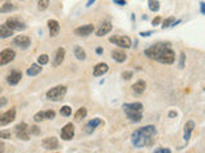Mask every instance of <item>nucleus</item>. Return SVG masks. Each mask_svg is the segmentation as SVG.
Masks as SVG:
<instances>
[{
    "label": "nucleus",
    "mask_w": 205,
    "mask_h": 153,
    "mask_svg": "<svg viewBox=\"0 0 205 153\" xmlns=\"http://www.w3.org/2000/svg\"><path fill=\"white\" fill-rule=\"evenodd\" d=\"M60 114L63 115V116H69V115L72 114V107H69V106H63L60 108Z\"/></svg>",
    "instance_id": "33"
},
{
    "label": "nucleus",
    "mask_w": 205,
    "mask_h": 153,
    "mask_svg": "<svg viewBox=\"0 0 205 153\" xmlns=\"http://www.w3.org/2000/svg\"><path fill=\"white\" fill-rule=\"evenodd\" d=\"M34 120L36 123H40V121H44L45 120V112L44 111H40V112H37L35 116H34Z\"/></svg>",
    "instance_id": "30"
},
{
    "label": "nucleus",
    "mask_w": 205,
    "mask_h": 153,
    "mask_svg": "<svg viewBox=\"0 0 205 153\" xmlns=\"http://www.w3.org/2000/svg\"><path fill=\"white\" fill-rule=\"evenodd\" d=\"M154 153H171L169 148H158L156 151H154Z\"/></svg>",
    "instance_id": "39"
},
{
    "label": "nucleus",
    "mask_w": 205,
    "mask_h": 153,
    "mask_svg": "<svg viewBox=\"0 0 205 153\" xmlns=\"http://www.w3.org/2000/svg\"><path fill=\"white\" fill-rule=\"evenodd\" d=\"M194 128H195V123H194L192 120H190V121H187L185 124V128H183V139H185V142L190 140V136H191Z\"/></svg>",
    "instance_id": "16"
},
{
    "label": "nucleus",
    "mask_w": 205,
    "mask_h": 153,
    "mask_svg": "<svg viewBox=\"0 0 205 153\" xmlns=\"http://www.w3.org/2000/svg\"><path fill=\"white\" fill-rule=\"evenodd\" d=\"M14 43L22 48H27L31 45V38L28 36H17L14 38Z\"/></svg>",
    "instance_id": "14"
},
{
    "label": "nucleus",
    "mask_w": 205,
    "mask_h": 153,
    "mask_svg": "<svg viewBox=\"0 0 205 153\" xmlns=\"http://www.w3.org/2000/svg\"><path fill=\"white\" fill-rule=\"evenodd\" d=\"M200 13H201V14H205V3H204V2L200 3Z\"/></svg>",
    "instance_id": "44"
},
{
    "label": "nucleus",
    "mask_w": 205,
    "mask_h": 153,
    "mask_svg": "<svg viewBox=\"0 0 205 153\" xmlns=\"http://www.w3.org/2000/svg\"><path fill=\"white\" fill-rule=\"evenodd\" d=\"M41 144H42V147H44L45 149L53 151V149H57L59 147V142H58L57 138H54V136H49V138H45L44 140H42Z\"/></svg>",
    "instance_id": "12"
},
{
    "label": "nucleus",
    "mask_w": 205,
    "mask_h": 153,
    "mask_svg": "<svg viewBox=\"0 0 205 153\" xmlns=\"http://www.w3.org/2000/svg\"><path fill=\"white\" fill-rule=\"evenodd\" d=\"M60 136L63 140H71L74 136V126L72 123H68L64 125V128L62 129L60 132Z\"/></svg>",
    "instance_id": "9"
},
{
    "label": "nucleus",
    "mask_w": 205,
    "mask_h": 153,
    "mask_svg": "<svg viewBox=\"0 0 205 153\" xmlns=\"http://www.w3.org/2000/svg\"><path fill=\"white\" fill-rule=\"evenodd\" d=\"M185 61H186V54L181 52V55H180V64H178L180 69H183V67H185Z\"/></svg>",
    "instance_id": "35"
},
{
    "label": "nucleus",
    "mask_w": 205,
    "mask_h": 153,
    "mask_svg": "<svg viewBox=\"0 0 205 153\" xmlns=\"http://www.w3.org/2000/svg\"><path fill=\"white\" fill-rule=\"evenodd\" d=\"M10 132L9 130H2V132H0V138L2 139H9L10 138Z\"/></svg>",
    "instance_id": "37"
},
{
    "label": "nucleus",
    "mask_w": 205,
    "mask_h": 153,
    "mask_svg": "<svg viewBox=\"0 0 205 153\" xmlns=\"http://www.w3.org/2000/svg\"><path fill=\"white\" fill-rule=\"evenodd\" d=\"M96 54H98V55H101V54H102V48H101V47L96 48Z\"/></svg>",
    "instance_id": "47"
},
{
    "label": "nucleus",
    "mask_w": 205,
    "mask_h": 153,
    "mask_svg": "<svg viewBox=\"0 0 205 153\" xmlns=\"http://www.w3.org/2000/svg\"><path fill=\"white\" fill-rule=\"evenodd\" d=\"M122 76H123V78H125V79H131L132 78V76H133V73L131 72V70H128V72H123L122 73Z\"/></svg>",
    "instance_id": "38"
},
{
    "label": "nucleus",
    "mask_w": 205,
    "mask_h": 153,
    "mask_svg": "<svg viewBox=\"0 0 205 153\" xmlns=\"http://www.w3.org/2000/svg\"><path fill=\"white\" fill-rule=\"evenodd\" d=\"M54 117H55V111H54V110H47V111H45V119L53 120Z\"/></svg>",
    "instance_id": "36"
},
{
    "label": "nucleus",
    "mask_w": 205,
    "mask_h": 153,
    "mask_svg": "<svg viewBox=\"0 0 205 153\" xmlns=\"http://www.w3.org/2000/svg\"><path fill=\"white\" fill-rule=\"evenodd\" d=\"M3 151H4V143L0 142V152H3Z\"/></svg>",
    "instance_id": "48"
},
{
    "label": "nucleus",
    "mask_w": 205,
    "mask_h": 153,
    "mask_svg": "<svg viewBox=\"0 0 205 153\" xmlns=\"http://www.w3.org/2000/svg\"><path fill=\"white\" fill-rule=\"evenodd\" d=\"M174 22V17H168V18H165L164 20H163V28H168V27H171L172 26V23Z\"/></svg>",
    "instance_id": "32"
},
{
    "label": "nucleus",
    "mask_w": 205,
    "mask_h": 153,
    "mask_svg": "<svg viewBox=\"0 0 205 153\" xmlns=\"http://www.w3.org/2000/svg\"><path fill=\"white\" fill-rule=\"evenodd\" d=\"M132 89H133L135 93H137V95L144 93V91L146 89V83H145V80H142V79L137 80L136 83L132 86Z\"/></svg>",
    "instance_id": "21"
},
{
    "label": "nucleus",
    "mask_w": 205,
    "mask_h": 153,
    "mask_svg": "<svg viewBox=\"0 0 205 153\" xmlns=\"http://www.w3.org/2000/svg\"><path fill=\"white\" fill-rule=\"evenodd\" d=\"M41 70H42V67H41V65H39V64H32L31 68L27 69V75L35 76V75H37L39 73H41Z\"/></svg>",
    "instance_id": "24"
},
{
    "label": "nucleus",
    "mask_w": 205,
    "mask_h": 153,
    "mask_svg": "<svg viewBox=\"0 0 205 153\" xmlns=\"http://www.w3.org/2000/svg\"><path fill=\"white\" fill-rule=\"evenodd\" d=\"M155 135H156V128L154 125H146L144 128L135 130L131 135V140L136 148H142V147H148L153 144Z\"/></svg>",
    "instance_id": "2"
},
{
    "label": "nucleus",
    "mask_w": 205,
    "mask_h": 153,
    "mask_svg": "<svg viewBox=\"0 0 205 153\" xmlns=\"http://www.w3.org/2000/svg\"><path fill=\"white\" fill-rule=\"evenodd\" d=\"M47 26H49L50 36H51V37H55V36H58L59 31H60V26H59V23H58V22H57L55 19H50L49 22H47Z\"/></svg>",
    "instance_id": "19"
},
{
    "label": "nucleus",
    "mask_w": 205,
    "mask_h": 153,
    "mask_svg": "<svg viewBox=\"0 0 205 153\" xmlns=\"http://www.w3.org/2000/svg\"><path fill=\"white\" fill-rule=\"evenodd\" d=\"M49 4H50V0H39V3H37V8L39 10H46L49 8Z\"/></svg>",
    "instance_id": "29"
},
{
    "label": "nucleus",
    "mask_w": 205,
    "mask_h": 153,
    "mask_svg": "<svg viewBox=\"0 0 205 153\" xmlns=\"http://www.w3.org/2000/svg\"><path fill=\"white\" fill-rule=\"evenodd\" d=\"M112 58L116 60L117 63H123L127 60V54L123 51V50H113L112 51Z\"/></svg>",
    "instance_id": "20"
},
{
    "label": "nucleus",
    "mask_w": 205,
    "mask_h": 153,
    "mask_svg": "<svg viewBox=\"0 0 205 153\" xmlns=\"http://www.w3.org/2000/svg\"><path fill=\"white\" fill-rule=\"evenodd\" d=\"M168 115H169V117H176V116H177V112H176V111H169Z\"/></svg>",
    "instance_id": "45"
},
{
    "label": "nucleus",
    "mask_w": 205,
    "mask_h": 153,
    "mask_svg": "<svg viewBox=\"0 0 205 153\" xmlns=\"http://www.w3.org/2000/svg\"><path fill=\"white\" fill-rule=\"evenodd\" d=\"M108 69H109V67H108L106 63H99V64H96L95 68H94V75H95V76L104 75V74L108 72Z\"/></svg>",
    "instance_id": "18"
},
{
    "label": "nucleus",
    "mask_w": 205,
    "mask_h": 153,
    "mask_svg": "<svg viewBox=\"0 0 205 153\" xmlns=\"http://www.w3.org/2000/svg\"><path fill=\"white\" fill-rule=\"evenodd\" d=\"M74 56H76L78 60H85L86 59V52L82 47H80V46H74Z\"/></svg>",
    "instance_id": "26"
},
{
    "label": "nucleus",
    "mask_w": 205,
    "mask_h": 153,
    "mask_svg": "<svg viewBox=\"0 0 205 153\" xmlns=\"http://www.w3.org/2000/svg\"><path fill=\"white\" fill-rule=\"evenodd\" d=\"M15 9V7L12 3H5L4 5L0 7V13H9V12H13Z\"/></svg>",
    "instance_id": "27"
},
{
    "label": "nucleus",
    "mask_w": 205,
    "mask_h": 153,
    "mask_svg": "<svg viewBox=\"0 0 205 153\" xmlns=\"http://www.w3.org/2000/svg\"><path fill=\"white\" fill-rule=\"evenodd\" d=\"M151 33H153L151 31H146V32H140V36H141V37H148V36H150Z\"/></svg>",
    "instance_id": "42"
},
{
    "label": "nucleus",
    "mask_w": 205,
    "mask_h": 153,
    "mask_svg": "<svg viewBox=\"0 0 205 153\" xmlns=\"http://www.w3.org/2000/svg\"><path fill=\"white\" fill-rule=\"evenodd\" d=\"M142 103L135 102V103H125L123 105V110H125L127 117L133 123H138L142 119Z\"/></svg>",
    "instance_id": "3"
},
{
    "label": "nucleus",
    "mask_w": 205,
    "mask_h": 153,
    "mask_svg": "<svg viewBox=\"0 0 205 153\" xmlns=\"http://www.w3.org/2000/svg\"><path fill=\"white\" fill-rule=\"evenodd\" d=\"M5 24H7L12 31H23V30H26V23L21 20L19 18H9V19H7V22H5Z\"/></svg>",
    "instance_id": "6"
},
{
    "label": "nucleus",
    "mask_w": 205,
    "mask_h": 153,
    "mask_svg": "<svg viewBox=\"0 0 205 153\" xmlns=\"http://www.w3.org/2000/svg\"><path fill=\"white\" fill-rule=\"evenodd\" d=\"M15 58V52L10 48H5L0 52V65H5V64H9L10 61H13Z\"/></svg>",
    "instance_id": "8"
},
{
    "label": "nucleus",
    "mask_w": 205,
    "mask_h": 153,
    "mask_svg": "<svg viewBox=\"0 0 205 153\" xmlns=\"http://www.w3.org/2000/svg\"><path fill=\"white\" fill-rule=\"evenodd\" d=\"M101 123H102V121H101V119H98V117H96V119H93V120H90V121L85 125V133H86V134H91V133H93L96 128L99 126V125H100Z\"/></svg>",
    "instance_id": "13"
},
{
    "label": "nucleus",
    "mask_w": 205,
    "mask_h": 153,
    "mask_svg": "<svg viewBox=\"0 0 205 153\" xmlns=\"http://www.w3.org/2000/svg\"><path fill=\"white\" fill-rule=\"evenodd\" d=\"M8 103V98L7 97H0V107H4Z\"/></svg>",
    "instance_id": "40"
},
{
    "label": "nucleus",
    "mask_w": 205,
    "mask_h": 153,
    "mask_svg": "<svg viewBox=\"0 0 205 153\" xmlns=\"http://www.w3.org/2000/svg\"><path fill=\"white\" fill-rule=\"evenodd\" d=\"M15 134L19 139L22 140H28L30 134H28V126L26 123H19L18 125H15Z\"/></svg>",
    "instance_id": "7"
},
{
    "label": "nucleus",
    "mask_w": 205,
    "mask_h": 153,
    "mask_svg": "<svg viewBox=\"0 0 205 153\" xmlns=\"http://www.w3.org/2000/svg\"><path fill=\"white\" fill-rule=\"evenodd\" d=\"M116 4H118V5H121V7H125V5L127 4V2L126 0H113Z\"/></svg>",
    "instance_id": "41"
},
{
    "label": "nucleus",
    "mask_w": 205,
    "mask_h": 153,
    "mask_svg": "<svg viewBox=\"0 0 205 153\" xmlns=\"http://www.w3.org/2000/svg\"><path fill=\"white\" fill-rule=\"evenodd\" d=\"M28 134L31 135H39L40 134V129L36 126V125H32L31 128H28Z\"/></svg>",
    "instance_id": "34"
},
{
    "label": "nucleus",
    "mask_w": 205,
    "mask_h": 153,
    "mask_svg": "<svg viewBox=\"0 0 205 153\" xmlns=\"http://www.w3.org/2000/svg\"><path fill=\"white\" fill-rule=\"evenodd\" d=\"M15 119V110L10 108L7 112L0 114V125H8Z\"/></svg>",
    "instance_id": "10"
},
{
    "label": "nucleus",
    "mask_w": 205,
    "mask_h": 153,
    "mask_svg": "<svg viewBox=\"0 0 205 153\" xmlns=\"http://www.w3.org/2000/svg\"><path fill=\"white\" fill-rule=\"evenodd\" d=\"M57 153H58V152H57Z\"/></svg>",
    "instance_id": "49"
},
{
    "label": "nucleus",
    "mask_w": 205,
    "mask_h": 153,
    "mask_svg": "<svg viewBox=\"0 0 205 153\" xmlns=\"http://www.w3.org/2000/svg\"><path fill=\"white\" fill-rule=\"evenodd\" d=\"M94 3H95V0H89V2H87V4H86V7L89 8V7H91V5H93Z\"/></svg>",
    "instance_id": "46"
},
{
    "label": "nucleus",
    "mask_w": 205,
    "mask_h": 153,
    "mask_svg": "<svg viewBox=\"0 0 205 153\" xmlns=\"http://www.w3.org/2000/svg\"><path fill=\"white\" fill-rule=\"evenodd\" d=\"M160 22H161V18H160V17H156L155 19H153V26H158Z\"/></svg>",
    "instance_id": "43"
},
{
    "label": "nucleus",
    "mask_w": 205,
    "mask_h": 153,
    "mask_svg": "<svg viewBox=\"0 0 205 153\" xmlns=\"http://www.w3.org/2000/svg\"><path fill=\"white\" fill-rule=\"evenodd\" d=\"M112 23L110 22H104L99 28H98V31H96V36L98 37H102V36H105L106 33H109L110 32V30H112Z\"/></svg>",
    "instance_id": "17"
},
{
    "label": "nucleus",
    "mask_w": 205,
    "mask_h": 153,
    "mask_svg": "<svg viewBox=\"0 0 205 153\" xmlns=\"http://www.w3.org/2000/svg\"><path fill=\"white\" fill-rule=\"evenodd\" d=\"M37 61H39V65H45V64H47V61H49V56H47L46 54H42V55L39 56Z\"/></svg>",
    "instance_id": "31"
},
{
    "label": "nucleus",
    "mask_w": 205,
    "mask_h": 153,
    "mask_svg": "<svg viewBox=\"0 0 205 153\" xmlns=\"http://www.w3.org/2000/svg\"><path fill=\"white\" fill-rule=\"evenodd\" d=\"M148 5H149V9L151 10V12H158L159 8H160V4H159L158 0H149Z\"/></svg>",
    "instance_id": "28"
},
{
    "label": "nucleus",
    "mask_w": 205,
    "mask_h": 153,
    "mask_svg": "<svg viewBox=\"0 0 205 153\" xmlns=\"http://www.w3.org/2000/svg\"><path fill=\"white\" fill-rule=\"evenodd\" d=\"M145 55L150 59H154L161 64H173L176 59V54L168 43H155L145 50Z\"/></svg>",
    "instance_id": "1"
},
{
    "label": "nucleus",
    "mask_w": 205,
    "mask_h": 153,
    "mask_svg": "<svg viewBox=\"0 0 205 153\" xmlns=\"http://www.w3.org/2000/svg\"><path fill=\"white\" fill-rule=\"evenodd\" d=\"M13 36V31L7 24H0V38H8Z\"/></svg>",
    "instance_id": "23"
},
{
    "label": "nucleus",
    "mask_w": 205,
    "mask_h": 153,
    "mask_svg": "<svg viewBox=\"0 0 205 153\" xmlns=\"http://www.w3.org/2000/svg\"><path fill=\"white\" fill-rule=\"evenodd\" d=\"M86 115H87V110H86L85 107H81L76 111V114H74V120H76V121H81L82 119L86 117Z\"/></svg>",
    "instance_id": "25"
},
{
    "label": "nucleus",
    "mask_w": 205,
    "mask_h": 153,
    "mask_svg": "<svg viewBox=\"0 0 205 153\" xmlns=\"http://www.w3.org/2000/svg\"><path fill=\"white\" fill-rule=\"evenodd\" d=\"M64 56H66V50H64L63 47H59L57 52H55V59H54V65L58 67V65H60L64 60Z\"/></svg>",
    "instance_id": "22"
},
{
    "label": "nucleus",
    "mask_w": 205,
    "mask_h": 153,
    "mask_svg": "<svg viewBox=\"0 0 205 153\" xmlns=\"http://www.w3.org/2000/svg\"><path fill=\"white\" fill-rule=\"evenodd\" d=\"M67 93V88L64 86H57V87H54V88L49 89L46 92V97L49 98L50 101H62L64 96H66Z\"/></svg>",
    "instance_id": "4"
},
{
    "label": "nucleus",
    "mask_w": 205,
    "mask_h": 153,
    "mask_svg": "<svg viewBox=\"0 0 205 153\" xmlns=\"http://www.w3.org/2000/svg\"><path fill=\"white\" fill-rule=\"evenodd\" d=\"M109 41L114 45L119 46L121 48H129L132 46V41L128 36H121V35H116V36H112L109 38Z\"/></svg>",
    "instance_id": "5"
},
{
    "label": "nucleus",
    "mask_w": 205,
    "mask_h": 153,
    "mask_svg": "<svg viewBox=\"0 0 205 153\" xmlns=\"http://www.w3.org/2000/svg\"><path fill=\"white\" fill-rule=\"evenodd\" d=\"M21 78H22V73L18 72V70H13V72H10V74L8 75L7 82L10 86H15V84H18Z\"/></svg>",
    "instance_id": "15"
},
{
    "label": "nucleus",
    "mask_w": 205,
    "mask_h": 153,
    "mask_svg": "<svg viewBox=\"0 0 205 153\" xmlns=\"http://www.w3.org/2000/svg\"><path fill=\"white\" fill-rule=\"evenodd\" d=\"M94 30H95L94 24H85V26L77 27V28L74 30V35L80 36V37H85V36H89L93 33Z\"/></svg>",
    "instance_id": "11"
}]
</instances>
